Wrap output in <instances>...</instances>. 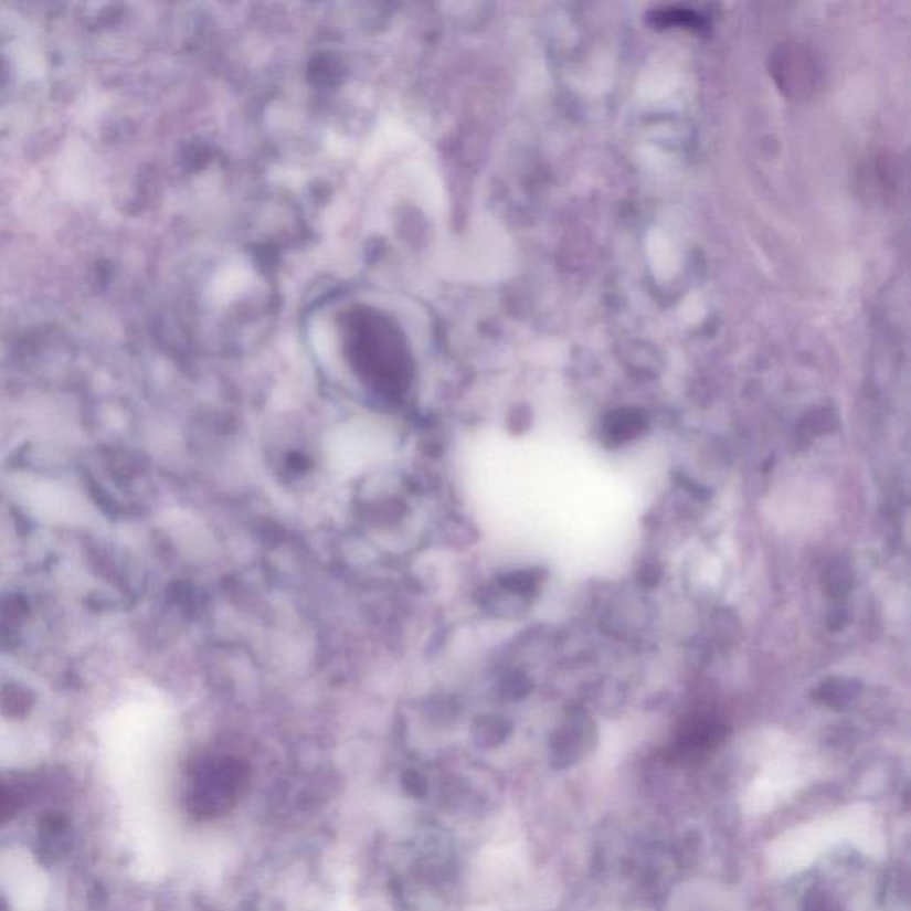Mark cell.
<instances>
[{
    "label": "cell",
    "mask_w": 911,
    "mask_h": 911,
    "mask_svg": "<svg viewBox=\"0 0 911 911\" xmlns=\"http://www.w3.org/2000/svg\"><path fill=\"white\" fill-rule=\"evenodd\" d=\"M861 686L855 678L831 677L817 687V698L835 710H846L860 697Z\"/></svg>",
    "instance_id": "obj_3"
},
{
    "label": "cell",
    "mask_w": 911,
    "mask_h": 911,
    "mask_svg": "<svg viewBox=\"0 0 911 911\" xmlns=\"http://www.w3.org/2000/svg\"><path fill=\"white\" fill-rule=\"evenodd\" d=\"M637 578H639V582H642L643 586H657L660 579H663V566H660L659 563L643 564L642 570L637 573Z\"/></svg>",
    "instance_id": "obj_9"
},
{
    "label": "cell",
    "mask_w": 911,
    "mask_h": 911,
    "mask_svg": "<svg viewBox=\"0 0 911 911\" xmlns=\"http://www.w3.org/2000/svg\"><path fill=\"white\" fill-rule=\"evenodd\" d=\"M806 433L811 435H825L828 431L835 430V417L829 413H814L808 421H805Z\"/></svg>",
    "instance_id": "obj_8"
},
{
    "label": "cell",
    "mask_w": 911,
    "mask_h": 911,
    "mask_svg": "<svg viewBox=\"0 0 911 911\" xmlns=\"http://www.w3.org/2000/svg\"><path fill=\"white\" fill-rule=\"evenodd\" d=\"M852 586H855V575L849 564L844 561L829 564L823 575V587L829 598L844 601L846 596L851 595Z\"/></svg>",
    "instance_id": "obj_5"
},
{
    "label": "cell",
    "mask_w": 911,
    "mask_h": 911,
    "mask_svg": "<svg viewBox=\"0 0 911 911\" xmlns=\"http://www.w3.org/2000/svg\"><path fill=\"white\" fill-rule=\"evenodd\" d=\"M847 622H849V614H847V611L844 610V607H838V610H835L828 619L829 628H831V631H843V628L846 627Z\"/></svg>",
    "instance_id": "obj_11"
},
{
    "label": "cell",
    "mask_w": 911,
    "mask_h": 911,
    "mask_svg": "<svg viewBox=\"0 0 911 911\" xmlns=\"http://www.w3.org/2000/svg\"><path fill=\"white\" fill-rule=\"evenodd\" d=\"M404 787H406L407 793L415 794V796H422L426 793V783L419 773H407L404 776Z\"/></svg>",
    "instance_id": "obj_10"
},
{
    "label": "cell",
    "mask_w": 911,
    "mask_h": 911,
    "mask_svg": "<svg viewBox=\"0 0 911 911\" xmlns=\"http://www.w3.org/2000/svg\"><path fill=\"white\" fill-rule=\"evenodd\" d=\"M808 911H831V910H829V907H828V904H826L825 899L814 898V899H812L811 908H808Z\"/></svg>",
    "instance_id": "obj_12"
},
{
    "label": "cell",
    "mask_w": 911,
    "mask_h": 911,
    "mask_svg": "<svg viewBox=\"0 0 911 911\" xmlns=\"http://www.w3.org/2000/svg\"><path fill=\"white\" fill-rule=\"evenodd\" d=\"M541 581L543 578H541L540 570H522V572L505 575L500 579V586L518 598H527V596L537 595Z\"/></svg>",
    "instance_id": "obj_6"
},
{
    "label": "cell",
    "mask_w": 911,
    "mask_h": 911,
    "mask_svg": "<svg viewBox=\"0 0 911 911\" xmlns=\"http://www.w3.org/2000/svg\"><path fill=\"white\" fill-rule=\"evenodd\" d=\"M776 61H778V66L774 68V74L780 75L782 87L796 95L812 92L817 70H815L811 55L803 54L799 49H794V51L782 49V54L776 57Z\"/></svg>",
    "instance_id": "obj_1"
},
{
    "label": "cell",
    "mask_w": 911,
    "mask_h": 911,
    "mask_svg": "<svg viewBox=\"0 0 911 911\" xmlns=\"http://www.w3.org/2000/svg\"><path fill=\"white\" fill-rule=\"evenodd\" d=\"M648 430V419L642 410L634 407H623L611 412L602 424V438L607 447H622V445L639 438Z\"/></svg>",
    "instance_id": "obj_2"
},
{
    "label": "cell",
    "mask_w": 911,
    "mask_h": 911,
    "mask_svg": "<svg viewBox=\"0 0 911 911\" xmlns=\"http://www.w3.org/2000/svg\"><path fill=\"white\" fill-rule=\"evenodd\" d=\"M508 730V723H505L502 719H486L485 724L477 727V739L486 746H494V744H499L506 738Z\"/></svg>",
    "instance_id": "obj_7"
},
{
    "label": "cell",
    "mask_w": 911,
    "mask_h": 911,
    "mask_svg": "<svg viewBox=\"0 0 911 911\" xmlns=\"http://www.w3.org/2000/svg\"><path fill=\"white\" fill-rule=\"evenodd\" d=\"M723 738V727L707 719H692L684 727L680 742L687 750H707V748L714 746L716 742H721Z\"/></svg>",
    "instance_id": "obj_4"
}]
</instances>
